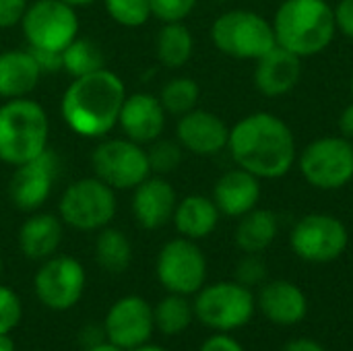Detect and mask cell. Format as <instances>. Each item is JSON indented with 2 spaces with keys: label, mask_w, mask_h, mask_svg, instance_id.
Segmentation results:
<instances>
[{
  "label": "cell",
  "mask_w": 353,
  "mask_h": 351,
  "mask_svg": "<svg viewBox=\"0 0 353 351\" xmlns=\"http://www.w3.org/2000/svg\"><path fill=\"white\" fill-rule=\"evenodd\" d=\"M228 151L234 163L261 180L290 174L298 159V145L290 124L271 112H252L230 128Z\"/></svg>",
  "instance_id": "6da1fadb"
},
{
  "label": "cell",
  "mask_w": 353,
  "mask_h": 351,
  "mask_svg": "<svg viewBox=\"0 0 353 351\" xmlns=\"http://www.w3.org/2000/svg\"><path fill=\"white\" fill-rule=\"evenodd\" d=\"M124 99V81L116 72L101 68L72 79L62 95L60 114L72 132L101 139L118 126Z\"/></svg>",
  "instance_id": "7a4b0ae2"
},
{
  "label": "cell",
  "mask_w": 353,
  "mask_h": 351,
  "mask_svg": "<svg viewBox=\"0 0 353 351\" xmlns=\"http://www.w3.org/2000/svg\"><path fill=\"white\" fill-rule=\"evenodd\" d=\"M271 25L277 46L302 60L325 52L337 35L335 12L329 0H283Z\"/></svg>",
  "instance_id": "3957f363"
},
{
  "label": "cell",
  "mask_w": 353,
  "mask_h": 351,
  "mask_svg": "<svg viewBox=\"0 0 353 351\" xmlns=\"http://www.w3.org/2000/svg\"><path fill=\"white\" fill-rule=\"evenodd\" d=\"M50 120L46 110L29 99H6L0 106V161L21 166L48 149Z\"/></svg>",
  "instance_id": "277c9868"
},
{
  "label": "cell",
  "mask_w": 353,
  "mask_h": 351,
  "mask_svg": "<svg viewBox=\"0 0 353 351\" xmlns=\"http://www.w3.org/2000/svg\"><path fill=\"white\" fill-rule=\"evenodd\" d=\"M211 41L223 56L252 62L277 46L271 21L246 8L219 14L211 25Z\"/></svg>",
  "instance_id": "5b68a950"
},
{
  "label": "cell",
  "mask_w": 353,
  "mask_h": 351,
  "mask_svg": "<svg viewBox=\"0 0 353 351\" xmlns=\"http://www.w3.org/2000/svg\"><path fill=\"white\" fill-rule=\"evenodd\" d=\"M118 211L116 190L99 178H81L66 186L58 203V217L72 230L99 232Z\"/></svg>",
  "instance_id": "8992f818"
},
{
  "label": "cell",
  "mask_w": 353,
  "mask_h": 351,
  "mask_svg": "<svg viewBox=\"0 0 353 351\" xmlns=\"http://www.w3.org/2000/svg\"><path fill=\"white\" fill-rule=\"evenodd\" d=\"M194 317L215 333H232L246 327L256 312V298L250 288L234 281H217L196 292Z\"/></svg>",
  "instance_id": "52a82bcc"
},
{
  "label": "cell",
  "mask_w": 353,
  "mask_h": 351,
  "mask_svg": "<svg viewBox=\"0 0 353 351\" xmlns=\"http://www.w3.org/2000/svg\"><path fill=\"white\" fill-rule=\"evenodd\" d=\"M296 163L312 188L341 190L353 180V143L341 134L314 139L298 153Z\"/></svg>",
  "instance_id": "ba28073f"
},
{
  "label": "cell",
  "mask_w": 353,
  "mask_h": 351,
  "mask_svg": "<svg viewBox=\"0 0 353 351\" xmlns=\"http://www.w3.org/2000/svg\"><path fill=\"white\" fill-rule=\"evenodd\" d=\"M21 29L29 50L62 54L79 37V17L64 0H35L27 6Z\"/></svg>",
  "instance_id": "9c48e42d"
},
{
  "label": "cell",
  "mask_w": 353,
  "mask_h": 351,
  "mask_svg": "<svg viewBox=\"0 0 353 351\" xmlns=\"http://www.w3.org/2000/svg\"><path fill=\"white\" fill-rule=\"evenodd\" d=\"M93 176L114 190H132L151 176L147 149L130 139H105L91 153Z\"/></svg>",
  "instance_id": "30bf717a"
},
{
  "label": "cell",
  "mask_w": 353,
  "mask_h": 351,
  "mask_svg": "<svg viewBox=\"0 0 353 351\" xmlns=\"http://www.w3.org/2000/svg\"><path fill=\"white\" fill-rule=\"evenodd\" d=\"M290 244L294 254L304 263L327 265L347 250L350 232L345 223L331 213H308L296 221Z\"/></svg>",
  "instance_id": "8fae6325"
},
{
  "label": "cell",
  "mask_w": 353,
  "mask_h": 351,
  "mask_svg": "<svg viewBox=\"0 0 353 351\" xmlns=\"http://www.w3.org/2000/svg\"><path fill=\"white\" fill-rule=\"evenodd\" d=\"M155 275L170 294L192 296L207 279V259L194 240L174 238L161 246L155 263Z\"/></svg>",
  "instance_id": "7c38bea8"
},
{
  "label": "cell",
  "mask_w": 353,
  "mask_h": 351,
  "mask_svg": "<svg viewBox=\"0 0 353 351\" xmlns=\"http://www.w3.org/2000/svg\"><path fill=\"white\" fill-rule=\"evenodd\" d=\"M87 275L83 265L74 257H50L37 269L33 279V290L37 300L54 310L64 312L77 306L83 298Z\"/></svg>",
  "instance_id": "4fadbf2b"
},
{
  "label": "cell",
  "mask_w": 353,
  "mask_h": 351,
  "mask_svg": "<svg viewBox=\"0 0 353 351\" xmlns=\"http://www.w3.org/2000/svg\"><path fill=\"white\" fill-rule=\"evenodd\" d=\"M153 331V306L141 296L120 298L110 306L103 321L105 339L124 351L149 343Z\"/></svg>",
  "instance_id": "5bb4252c"
},
{
  "label": "cell",
  "mask_w": 353,
  "mask_h": 351,
  "mask_svg": "<svg viewBox=\"0 0 353 351\" xmlns=\"http://www.w3.org/2000/svg\"><path fill=\"white\" fill-rule=\"evenodd\" d=\"M58 170L60 159L50 147L37 157L17 166L8 182V197L12 205L21 211H37L52 194Z\"/></svg>",
  "instance_id": "9a60e30c"
},
{
  "label": "cell",
  "mask_w": 353,
  "mask_h": 351,
  "mask_svg": "<svg viewBox=\"0 0 353 351\" xmlns=\"http://www.w3.org/2000/svg\"><path fill=\"white\" fill-rule=\"evenodd\" d=\"M176 141L192 155L211 157L228 149L230 126L217 114L194 108L178 118Z\"/></svg>",
  "instance_id": "2e32d148"
},
{
  "label": "cell",
  "mask_w": 353,
  "mask_h": 351,
  "mask_svg": "<svg viewBox=\"0 0 353 351\" xmlns=\"http://www.w3.org/2000/svg\"><path fill=\"white\" fill-rule=\"evenodd\" d=\"M165 116L168 112L163 110L157 95L139 91V93L126 95L122 110H120L118 126L122 128L126 139L139 145H149L163 134Z\"/></svg>",
  "instance_id": "e0dca14e"
},
{
  "label": "cell",
  "mask_w": 353,
  "mask_h": 351,
  "mask_svg": "<svg viewBox=\"0 0 353 351\" xmlns=\"http://www.w3.org/2000/svg\"><path fill=\"white\" fill-rule=\"evenodd\" d=\"M254 87L265 97H283L296 89L302 79V58L275 46L254 60Z\"/></svg>",
  "instance_id": "ac0fdd59"
},
{
  "label": "cell",
  "mask_w": 353,
  "mask_h": 351,
  "mask_svg": "<svg viewBox=\"0 0 353 351\" xmlns=\"http://www.w3.org/2000/svg\"><path fill=\"white\" fill-rule=\"evenodd\" d=\"M132 190V215L141 228L159 230L172 221L178 194L163 176H149Z\"/></svg>",
  "instance_id": "d6986e66"
},
{
  "label": "cell",
  "mask_w": 353,
  "mask_h": 351,
  "mask_svg": "<svg viewBox=\"0 0 353 351\" xmlns=\"http://www.w3.org/2000/svg\"><path fill=\"white\" fill-rule=\"evenodd\" d=\"M261 194V178L236 166L234 170H228L217 178L211 199L215 201L221 215L240 219L242 215L259 207Z\"/></svg>",
  "instance_id": "ffe728a7"
},
{
  "label": "cell",
  "mask_w": 353,
  "mask_h": 351,
  "mask_svg": "<svg viewBox=\"0 0 353 351\" xmlns=\"http://www.w3.org/2000/svg\"><path fill=\"white\" fill-rule=\"evenodd\" d=\"M256 306L267 321L279 327L298 325L308 314V298L304 290L288 279L263 283L256 296Z\"/></svg>",
  "instance_id": "44dd1931"
},
{
  "label": "cell",
  "mask_w": 353,
  "mask_h": 351,
  "mask_svg": "<svg viewBox=\"0 0 353 351\" xmlns=\"http://www.w3.org/2000/svg\"><path fill=\"white\" fill-rule=\"evenodd\" d=\"M41 79L39 64L29 50L0 52V97L17 99L29 97Z\"/></svg>",
  "instance_id": "7402d4cb"
},
{
  "label": "cell",
  "mask_w": 353,
  "mask_h": 351,
  "mask_svg": "<svg viewBox=\"0 0 353 351\" xmlns=\"http://www.w3.org/2000/svg\"><path fill=\"white\" fill-rule=\"evenodd\" d=\"M62 219L52 213H33L19 230V248L31 261H46L56 254L62 242Z\"/></svg>",
  "instance_id": "603a6c76"
},
{
  "label": "cell",
  "mask_w": 353,
  "mask_h": 351,
  "mask_svg": "<svg viewBox=\"0 0 353 351\" xmlns=\"http://www.w3.org/2000/svg\"><path fill=\"white\" fill-rule=\"evenodd\" d=\"M219 217L221 213L213 199L205 194H188L178 201L172 221L182 238L196 242L215 232Z\"/></svg>",
  "instance_id": "cb8c5ba5"
},
{
  "label": "cell",
  "mask_w": 353,
  "mask_h": 351,
  "mask_svg": "<svg viewBox=\"0 0 353 351\" xmlns=\"http://www.w3.org/2000/svg\"><path fill=\"white\" fill-rule=\"evenodd\" d=\"M279 234V219L271 209H252L240 217L234 242L244 254H261L265 252Z\"/></svg>",
  "instance_id": "d4e9b609"
},
{
  "label": "cell",
  "mask_w": 353,
  "mask_h": 351,
  "mask_svg": "<svg viewBox=\"0 0 353 351\" xmlns=\"http://www.w3.org/2000/svg\"><path fill=\"white\" fill-rule=\"evenodd\" d=\"M194 52V37L192 31L184 25V21L163 23L155 39V54L157 60L168 68L184 66Z\"/></svg>",
  "instance_id": "484cf974"
},
{
  "label": "cell",
  "mask_w": 353,
  "mask_h": 351,
  "mask_svg": "<svg viewBox=\"0 0 353 351\" xmlns=\"http://www.w3.org/2000/svg\"><path fill=\"white\" fill-rule=\"evenodd\" d=\"M93 254L97 265L108 273H124L132 261V244L122 230L103 228L97 234Z\"/></svg>",
  "instance_id": "4316f807"
},
{
  "label": "cell",
  "mask_w": 353,
  "mask_h": 351,
  "mask_svg": "<svg viewBox=\"0 0 353 351\" xmlns=\"http://www.w3.org/2000/svg\"><path fill=\"white\" fill-rule=\"evenodd\" d=\"M188 296L170 294L153 308L155 329L163 335H180L184 333L194 319V306L186 300Z\"/></svg>",
  "instance_id": "83f0119b"
},
{
  "label": "cell",
  "mask_w": 353,
  "mask_h": 351,
  "mask_svg": "<svg viewBox=\"0 0 353 351\" xmlns=\"http://www.w3.org/2000/svg\"><path fill=\"white\" fill-rule=\"evenodd\" d=\"M101 68H105V56L101 48L87 37H77L62 52V70L68 72L72 79L101 70Z\"/></svg>",
  "instance_id": "f1b7e54d"
},
{
  "label": "cell",
  "mask_w": 353,
  "mask_h": 351,
  "mask_svg": "<svg viewBox=\"0 0 353 351\" xmlns=\"http://www.w3.org/2000/svg\"><path fill=\"white\" fill-rule=\"evenodd\" d=\"M201 97V87L190 77H174L170 79L159 93V101L168 114L184 116L186 112L194 110Z\"/></svg>",
  "instance_id": "f546056e"
},
{
  "label": "cell",
  "mask_w": 353,
  "mask_h": 351,
  "mask_svg": "<svg viewBox=\"0 0 353 351\" xmlns=\"http://www.w3.org/2000/svg\"><path fill=\"white\" fill-rule=\"evenodd\" d=\"M182 153H184V149L178 141H170V139L159 137L157 141L149 143L147 157H149L151 174L165 176V174L176 172L182 163Z\"/></svg>",
  "instance_id": "4dcf8cb0"
},
{
  "label": "cell",
  "mask_w": 353,
  "mask_h": 351,
  "mask_svg": "<svg viewBox=\"0 0 353 351\" xmlns=\"http://www.w3.org/2000/svg\"><path fill=\"white\" fill-rule=\"evenodd\" d=\"M112 21L122 27H141L149 21L151 0H103Z\"/></svg>",
  "instance_id": "1f68e13d"
},
{
  "label": "cell",
  "mask_w": 353,
  "mask_h": 351,
  "mask_svg": "<svg viewBox=\"0 0 353 351\" xmlns=\"http://www.w3.org/2000/svg\"><path fill=\"white\" fill-rule=\"evenodd\" d=\"M23 317V304L21 298L6 285H0V335H10Z\"/></svg>",
  "instance_id": "d6a6232c"
},
{
  "label": "cell",
  "mask_w": 353,
  "mask_h": 351,
  "mask_svg": "<svg viewBox=\"0 0 353 351\" xmlns=\"http://www.w3.org/2000/svg\"><path fill=\"white\" fill-rule=\"evenodd\" d=\"M267 279V263L261 259V254H244V259L238 261L236 265V281L246 285V288H254V285H263Z\"/></svg>",
  "instance_id": "836d02e7"
},
{
  "label": "cell",
  "mask_w": 353,
  "mask_h": 351,
  "mask_svg": "<svg viewBox=\"0 0 353 351\" xmlns=\"http://www.w3.org/2000/svg\"><path fill=\"white\" fill-rule=\"evenodd\" d=\"M199 0H151V14L161 23L184 21L194 8Z\"/></svg>",
  "instance_id": "e575fe53"
},
{
  "label": "cell",
  "mask_w": 353,
  "mask_h": 351,
  "mask_svg": "<svg viewBox=\"0 0 353 351\" xmlns=\"http://www.w3.org/2000/svg\"><path fill=\"white\" fill-rule=\"evenodd\" d=\"M29 6V0H0V29L17 27Z\"/></svg>",
  "instance_id": "d590c367"
},
{
  "label": "cell",
  "mask_w": 353,
  "mask_h": 351,
  "mask_svg": "<svg viewBox=\"0 0 353 351\" xmlns=\"http://www.w3.org/2000/svg\"><path fill=\"white\" fill-rule=\"evenodd\" d=\"M333 12H335L337 31L353 41V0H337Z\"/></svg>",
  "instance_id": "8d00e7d4"
},
{
  "label": "cell",
  "mask_w": 353,
  "mask_h": 351,
  "mask_svg": "<svg viewBox=\"0 0 353 351\" xmlns=\"http://www.w3.org/2000/svg\"><path fill=\"white\" fill-rule=\"evenodd\" d=\"M199 351H246L240 341H236L230 333H215L211 335Z\"/></svg>",
  "instance_id": "74e56055"
},
{
  "label": "cell",
  "mask_w": 353,
  "mask_h": 351,
  "mask_svg": "<svg viewBox=\"0 0 353 351\" xmlns=\"http://www.w3.org/2000/svg\"><path fill=\"white\" fill-rule=\"evenodd\" d=\"M29 52L33 54L35 62L39 64L41 74L43 72H60L62 70V54H58V52H35V50H29Z\"/></svg>",
  "instance_id": "f35d334b"
},
{
  "label": "cell",
  "mask_w": 353,
  "mask_h": 351,
  "mask_svg": "<svg viewBox=\"0 0 353 351\" xmlns=\"http://www.w3.org/2000/svg\"><path fill=\"white\" fill-rule=\"evenodd\" d=\"M283 351H329L327 348H323L319 341L314 339H308V337H298V339H292Z\"/></svg>",
  "instance_id": "ab89813d"
},
{
  "label": "cell",
  "mask_w": 353,
  "mask_h": 351,
  "mask_svg": "<svg viewBox=\"0 0 353 351\" xmlns=\"http://www.w3.org/2000/svg\"><path fill=\"white\" fill-rule=\"evenodd\" d=\"M339 132H341L343 139L353 143V101L343 108V112L339 116Z\"/></svg>",
  "instance_id": "60d3db41"
},
{
  "label": "cell",
  "mask_w": 353,
  "mask_h": 351,
  "mask_svg": "<svg viewBox=\"0 0 353 351\" xmlns=\"http://www.w3.org/2000/svg\"><path fill=\"white\" fill-rule=\"evenodd\" d=\"M87 351H124V350H120L118 345H114V343H110V341L105 339V341H99V343L91 345Z\"/></svg>",
  "instance_id": "b9f144b4"
},
{
  "label": "cell",
  "mask_w": 353,
  "mask_h": 351,
  "mask_svg": "<svg viewBox=\"0 0 353 351\" xmlns=\"http://www.w3.org/2000/svg\"><path fill=\"white\" fill-rule=\"evenodd\" d=\"M0 351H17L14 348V341L10 339V335H6V333H2L0 335Z\"/></svg>",
  "instance_id": "7bdbcfd3"
},
{
  "label": "cell",
  "mask_w": 353,
  "mask_h": 351,
  "mask_svg": "<svg viewBox=\"0 0 353 351\" xmlns=\"http://www.w3.org/2000/svg\"><path fill=\"white\" fill-rule=\"evenodd\" d=\"M128 351H168V350H165V348H161V345L145 343V345H139V348H134V350H128Z\"/></svg>",
  "instance_id": "ee69618b"
},
{
  "label": "cell",
  "mask_w": 353,
  "mask_h": 351,
  "mask_svg": "<svg viewBox=\"0 0 353 351\" xmlns=\"http://www.w3.org/2000/svg\"><path fill=\"white\" fill-rule=\"evenodd\" d=\"M66 4H70V6H89V4H93V2H97V0H64Z\"/></svg>",
  "instance_id": "f6af8a7d"
},
{
  "label": "cell",
  "mask_w": 353,
  "mask_h": 351,
  "mask_svg": "<svg viewBox=\"0 0 353 351\" xmlns=\"http://www.w3.org/2000/svg\"><path fill=\"white\" fill-rule=\"evenodd\" d=\"M350 91H352V97H353V70H352V79H350Z\"/></svg>",
  "instance_id": "bcb514c9"
},
{
  "label": "cell",
  "mask_w": 353,
  "mask_h": 351,
  "mask_svg": "<svg viewBox=\"0 0 353 351\" xmlns=\"http://www.w3.org/2000/svg\"><path fill=\"white\" fill-rule=\"evenodd\" d=\"M0 273H2V259H0Z\"/></svg>",
  "instance_id": "7dc6e473"
}]
</instances>
